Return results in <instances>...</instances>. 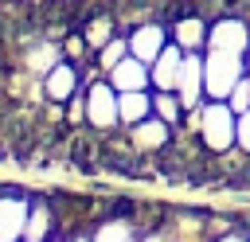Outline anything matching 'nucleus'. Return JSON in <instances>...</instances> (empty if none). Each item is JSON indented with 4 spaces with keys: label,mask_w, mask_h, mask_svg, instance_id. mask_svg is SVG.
Returning <instances> with one entry per match:
<instances>
[{
    "label": "nucleus",
    "mask_w": 250,
    "mask_h": 242,
    "mask_svg": "<svg viewBox=\"0 0 250 242\" xmlns=\"http://www.w3.org/2000/svg\"><path fill=\"white\" fill-rule=\"evenodd\" d=\"M234 121H238V113L230 109V101H219V98H203L199 109H191L184 117V125L191 129V137L211 156H227L234 148Z\"/></svg>",
    "instance_id": "1"
},
{
    "label": "nucleus",
    "mask_w": 250,
    "mask_h": 242,
    "mask_svg": "<svg viewBox=\"0 0 250 242\" xmlns=\"http://www.w3.org/2000/svg\"><path fill=\"white\" fill-rule=\"evenodd\" d=\"M246 70H250V55H234V51H215V47H207V51H203V90H207V98L227 101L230 90L246 78Z\"/></svg>",
    "instance_id": "2"
},
{
    "label": "nucleus",
    "mask_w": 250,
    "mask_h": 242,
    "mask_svg": "<svg viewBox=\"0 0 250 242\" xmlns=\"http://www.w3.org/2000/svg\"><path fill=\"white\" fill-rule=\"evenodd\" d=\"M86 125L94 133H113L121 129V109H117V90L109 86L105 74L86 82Z\"/></svg>",
    "instance_id": "3"
},
{
    "label": "nucleus",
    "mask_w": 250,
    "mask_h": 242,
    "mask_svg": "<svg viewBox=\"0 0 250 242\" xmlns=\"http://www.w3.org/2000/svg\"><path fill=\"white\" fill-rule=\"evenodd\" d=\"M207 47L250 55V20L242 12H215L211 16V31H207Z\"/></svg>",
    "instance_id": "4"
},
{
    "label": "nucleus",
    "mask_w": 250,
    "mask_h": 242,
    "mask_svg": "<svg viewBox=\"0 0 250 242\" xmlns=\"http://www.w3.org/2000/svg\"><path fill=\"white\" fill-rule=\"evenodd\" d=\"M82 86H86V70H82L78 62H70V59H59V62L39 78V94H43L47 101H55V105H66Z\"/></svg>",
    "instance_id": "5"
},
{
    "label": "nucleus",
    "mask_w": 250,
    "mask_h": 242,
    "mask_svg": "<svg viewBox=\"0 0 250 242\" xmlns=\"http://www.w3.org/2000/svg\"><path fill=\"white\" fill-rule=\"evenodd\" d=\"M31 199L27 191L0 187V242H23L27 219H31Z\"/></svg>",
    "instance_id": "6"
},
{
    "label": "nucleus",
    "mask_w": 250,
    "mask_h": 242,
    "mask_svg": "<svg viewBox=\"0 0 250 242\" xmlns=\"http://www.w3.org/2000/svg\"><path fill=\"white\" fill-rule=\"evenodd\" d=\"M125 35H129V55L141 59V62H148V66L156 62V55H160V51L168 47V39H172V35H168V23L156 20V16H152V20H137V23H129Z\"/></svg>",
    "instance_id": "7"
},
{
    "label": "nucleus",
    "mask_w": 250,
    "mask_h": 242,
    "mask_svg": "<svg viewBox=\"0 0 250 242\" xmlns=\"http://www.w3.org/2000/svg\"><path fill=\"white\" fill-rule=\"evenodd\" d=\"M125 133H129V148H133L137 156H156V152H164V148L172 144V133H176V129L152 113V117H145V121L129 125Z\"/></svg>",
    "instance_id": "8"
},
{
    "label": "nucleus",
    "mask_w": 250,
    "mask_h": 242,
    "mask_svg": "<svg viewBox=\"0 0 250 242\" xmlns=\"http://www.w3.org/2000/svg\"><path fill=\"white\" fill-rule=\"evenodd\" d=\"M176 94L184 101V109H199V101L207 98L203 90V51H188L184 55V66H180V82H176Z\"/></svg>",
    "instance_id": "9"
},
{
    "label": "nucleus",
    "mask_w": 250,
    "mask_h": 242,
    "mask_svg": "<svg viewBox=\"0 0 250 242\" xmlns=\"http://www.w3.org/2000/svg\"><path fill=\"white\" fill-rule=\"evenodd\" d=\"M109 86L117 90V94H129V90H152V70H148V62H141V59H121L109 74Z\"/></svg>",
    "instance_id": "10"
},
{
    "label": "nucleus",
    "mask_w": 250,
    "mask_h": 242,
    "mask_svg": "<svg viewBox=\"0 0 250 242\" xmlns=\"http://www.w3.org/2000/svg\"><path fill=\"white\" fill-rule=\"evenodd\" d=\"M184 47L180 43H172L168 39V47L156 55V62L148 66L152 70V90H176V82H180V66H184Z\"/></svg>",
    "instance_id": "11"
},
{
    "label": "nucleus",
    "mask_w": 250,
    "mask_h": 242,
    "mask_svg": "<svg viewBox=\"0 0 250 242\" xmlns=\"http://www.w3.org/2000/svg\"><path fill=\"white\" fill-rule=\"evenodd\" d=\"M55 226H59L55 199L35 195V199H31V219H27V234H23V242H51V238H55Z\"/></svg>",
    "instance_id": "12"
},
{
    "label": "nucleus",
    "mask_w": 250,
    "mask_h": 242,
    "mask_svg": "<svg viewBox=\"0 0 250 242\" xmlns=\"http://www.w3.org/2000/svg\"><path fill=\"white\" fill-rule=\"evenodd\" d=\"M117 109H121V129L152 117V90H129V94H117Z\"/></svg>",
    "instance_id": "13"
},
{
    "label": "nucleus",
    "mask_w": 250,
    "mask_h": 242,
    "mask_svg": "<svg viewBox=\"0 0 250 242\" xmlns=\"http://www.w3.org/2000/svg\"><path fill=\"white\" fill-rule=\"evenodd\" d=\"M152 113L160 121H168L172 129H180L184 117H188V109H184V101H180L176 90H152Z\"/></svg>",
    "instance_id": "14"
},
{
    "label": "nucleus",
    "mask_w": 250,
    "mask_h": 242,
    "mask_svg": "<svg viewBox=\"0 0 250 242\" xmlns=\"http://www.w3.org/2000/svg\"><path fill=\"white\" fill-rule=\"evenodd\" d=\"M121 59H129V35H125V31H117L109 43H102V47L94 51V66H98V74H109Z\"/></svg>",
    "instance_id": "15"
},
{
    "label": "nucleus",
    "mask_w": 250,
    "mask_h": 242,
    "mask_svg": "<svg viewBox=\"0 0 250 242\" xmlns=\"http://www.w3.org/2000/svg\"><path fill=\"white\" fill-rule=\"evenodd\" d=\"M94 242H137V230H133L129 219L113 215V219H105V222L94 230Z\"/></svg>",
    "instance_id": "16"
},
{
    "label": "nucleus",
    "mask_w": 250,
    "mask_h": 242,
    "mask_svg": "<svg viewBox=\"0 0 250 242\" xmlns=\"http://www.w3.org/2000/svg\"><path fill=\"white\" fill-rule=\"evenodd\" d=\"M234 148L242 156H250V109L238 113V121H234Z\"/></svg>",
    "instance_id": "17"
},
{
    "label": "nucleus",
    "mask_w": 250,
    "mask_h": 242,
    "mask_svg": "<svg viewBox=\"0 0 250 242\" xmlns=\"http://www.w3.org/2000/svg\"><path fill=\"white\" fill-rule=\"evenodd\" d=\"M227 101H230V109H234V113H246V109H250V82L242 78V82L230 90V98H227Z\"/></svg>",
    "instance_id": "18"
},
{
    "label": "nucleus",
    "mask_w": 250,
    "mask_h": 242,
    "mask_svg": "<svg viewBox=\"0 0 250 242\" xmlns=\"http://www.w3.org/2000/svg\"><path fill=\"white\" fill-rule=\"evenodd\" d=\"M211 242H250V234H246V230H223V234H215Z\"/></svg>",
    "instance_id": "19"
},
{
    "label": "nucleus",
    "mask_w": 250,
    "mask_h": 242,
    "mask_svg": "<svg viewBox=\"0 0 250 242\" xmlns=\"http://www.w3.org/2000/svg\"><path fill=\"white\" fill-rule=\"evenodd\" d=\"M246 82H250V70H246Z\"/></svg>",
    "instance_id": "20"
}]
</instances>
